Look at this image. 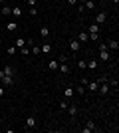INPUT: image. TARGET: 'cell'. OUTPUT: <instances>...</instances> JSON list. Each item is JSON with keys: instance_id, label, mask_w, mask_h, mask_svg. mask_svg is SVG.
Returning a JSON list of instances; mask_svg holds the SVG:
<instances>
[{"instance_id": "1", "label": "cell", "mask_w": 119, "mask_h": 133, "mask_svg": "<svg viewBox=\"0 0 119 133\" xmlns=\"http://www.w3.org/2000/svg\"><path fill=\"white\" fill-rule=\"evenodd\" d=\"M97 89H99V94H101V95H107L109 94V83H107V79L99 83V88H97Z\"/></svg>"}, {"instance_id": "2", "label": "cell", "mask_w": 119, "mask_h": 133, "mask_svg": "<svg viewBox=\"0 0 119 133\" xmlns=\"http://www.w3.org/2000/svg\"><path fill=\"white\" fill-rule=\"evenodd\" d=\"M109 58H111V56H109V50L107 48H101V50H99V60L101 62H109Z\"/></svg>"}, {"instance_id": "3", "label": "cell", "mask_w": 119, "mask_h": 133, "mask_svg": "<svg viewBox=\"0 0 119 133\" xmlns=\"http://www.w3.org/2000/svg\"><path fill=\"white\" fill-rule=\"evenodd\" d=\"M58 72H60V74H64V76H69V72H72V70H69V66H68V64H64V62H62V64L58 66Z\"/></svg>"}, {"instance_id": "4", "label": "cell", "mask_w": 119, "mask_h": 133, "mask_svg": "<svg viewBox=\"0 0 119 133\" xmlns=\"http://www.w3.org/2000/svg\"><path fill=\"white\" fill-rule=\"evenodd\" d=\"M91 131H97V127H95V123L89 119V121L85 123V127H83V133H91Z\"/></svg>"}, {"instance_id": "5", "label": "cell", "mask_w": 119, "mask_h": 133, "mask_svg": "<svg viewBox=\"0 0 119 133\" xmlns=\"http://www.w3.org/2000/svg\"><path fill=\"white\" fill-rule=\"evenodd\" d=\"M69 50L72 52H79L81 50V44H79L78 40H69Z\"/></svg>"}, {"instance_id": "6", "label": "cell", "mask_w": 119, "mask_h": 133, "mask_svg": "<svg viewBox=\"0 0 119 133\" xmlns=\"http://www.w3.org/2000/svg\"><path fill=\"white\" fill-rule=\"evenodd\" d=\"M66 109H68V113H69V115H72V117H75V115H78V113H79L78 105H74V103H72V105H69V103H68V107H66Z\"/></svg>"}, {"instance_id": "7", "label": "cell", "mask_w": 119, "mask_h": 133, "mask_svg": "<svg viewBox=\"0 0 119 133\" xmlns=\"http://www.w3.org/2000/svg\"><path fill=\"white\" fill-rule=\"evenodd\" d=\"M74 95H75L74 88H69V85H68V88L64 89V97H66V99H72V97H74Z\"/></svg>"}, {"instance_id": "8", "label": "cell", "mask_w": 119, "mask_h": 133, "mask_svg": "<svg viewBox=\"0 0 119 133\" xmlns=\"http://www.w3.org/2000/svg\"><path fill=\"white\" fill-rule=\"evenodd\" d=\"M105 20H107V14H105V12H99V14L95 16V24H99V26H101Z\"/></svg>"}, {"instance_id": "9", "label": "cell", "mask_w": 119, "mask_h": 133, "mask_svg": "<svg viewBox=\"0 0 119 133\" xmlns=\"http://www.w3.org/2000/svg\"><path fill=\"white\" fill-rule=\"evenodd\" d=\"M75 40H78L79 44H85V42L89 40V34H87V32H79V36H78Z\"/></svg>"}, {"instance_id": "10", "label": "cell", "mask_w": 119, "mask_h": 133, "mask_svg": "<svg viewBox=\"0 0 119 133\" xmlns=\"http://www.w3.org/2000/svg\"><path fill=\"white\" fill-rule=\"evenodd\" d=\"M97 88H99V82H97V79H95V82H87V89H89L91 94H95Z\"/></svg>"}, {"instance_id": "11", "label": "cell", "mask_w": 119, "mask_h": 133, "mask_svg": "<svg viewBox=\"0 0 119 133\" xmlns=\"http://www.w3.org/2000/svg\"><path fill=\"white\" fill-rule=\"evenodd\" d=\"M0 82H2V85H12V83H14V78H12V76H2Z\"/></svg>"}, {"instance_id": "12", "label": "cell", "mask_w": 119, "mask_h": 133, "mask_svg": "<svg viewBox=\"0 0 119 133\" xmlns=\"http://www.w3.org/2000/svg\"><path fill=\"white\" fill-rule=\"evenodd\" d=\"M107 50H115V52H117L119 50V42H117V40H109V42H107Z\"/></svg>"}, {"instance_id": "13", "label": "cell", "mask_w": 119, "mask_h": 133, "mask_svg": "<svg viewBox=\"0 0 119 133\" xmlns=\"http://www.w3.org/2000/svg\"><path fill=\"white\" fill-rule=\"evenodd\" d=\"M40 52H42V54H50V52H52V44H48V42H44V44L40 46Z\"/></svg>"}, {"instance_id": "14", "label": "cell", "mask_w": 119, "mask_h": 133, "mask_svg": "<svg viewBox=\"0 0 119 133\" xmlns=\"http://www.w3.org/2000/svg\"><path fill=\"white\" fill-rule=\"evenodd\" d=\"M32 127H36V117L34 115H30L26 119V129H32Z\"/></svg>"}, {"instance_id": "15", "label": "cell", "mask_w": 119, "mask_h": 133, "mask_svg": "<svg viewBox=\"0 0 119 133\" xmlns=\"http://www.w3.org/2000/svg\"><path fill=\"white\" fill-rule=\"evenodd\" d=\"M2 72H4V76H12V78H14V74H16V70H14L12 66H4V70H2Z\"/></svg>"}, {"instance_id": "16", "label": "cell", "mask_w": 119, "mask_h": 133, "mask_svg": "<svg viewBox=\"0 0 119 133\" xmlns=\"http://www.w3.org/2000/svg\"><path fill=\"white\" fill-rule=\"evenodd\" d=\"M83 8H85V10H93V8H95V0H85Z\"/></svg>"}, {"instance_id": "17", "label": "cell", "mask_w": 119, "mask_h": 133, "mask_svg": "<svg viewBox=\"0 0 119 133\" xmlns=\"http://www.w3.org/2000/svg\"><path fill=\"white\" fill-rule=\"evenodd\" d=\"M87 34H99V24H91L87 28Z\"/></svg>"}, {"instance_id": "18", "label": "cell", "mask_w": 119, "mask_h": 133, "mask_svg": "<svg viewBox=\"0 0 119 133\" xmlns=\"http://www.w3.org/2000/svg\"><path fill=\"white\" fill-rule=\"evenodd\" d=\"M40 36H42V38H48V36H50V28L42 26V28H40Z\"/></svg>"}, {"instance_id": "19", "label": "cell", "mask_w": 119, "mask_h": 133, "mask_svg": "<svg viewBox=\"0 0 119 133\" xmlns=\"http://www.w3.org/2000/svg\"><path fill=\"white\" fill-rule=\"evenodd\" d=\"M58 66H60V62H58V60H52V62H48V68H50L52 72H56V70H58Z\"/></svg>"}, {"instance_id": "20", "label": "cell", "mask_w": 119, "mask_h": 133, "mask_svg": "<svg viewBox=\"0 0 119 133\" xmlns=\"http://www.w3.org/2000/svg\"><path fill=\"white\" fill-rule=\"evenodd\" d=\"M85 64H87L89 70H97V64H99V62H97V60H89V62H85Z\"/></svg>"}, {"instance_id": "21", "label": "cell", "mask_w": 119, "mask_h": 133, "mask_svg": "<svg viewBox=\"0 0 119 133\" xmlns=\"http://www.w3.org/2000/svg\"><path fill=\"white\" fill-rule=\"evenodd\" d=\"M10 14H12L10 6H2V16H10Z\"/></svg>"}, {"instance_id": "22", "label": "cell", "mask_w": 119, "mask_h": 133, "mask_svg": "<svg viewBox=\"0 0 119 133\" xmlns=\"http://www.w3.org/2000/svg\"><path fill=\"white\" fill-rule=\"evenodd\" d=\"M107 82H109V88H113L115 91H117V88H119V82H117V79H107Z\"/></svg>"}, {"instance_id": "23", "label": "cell", "mask_w": 119, "mask_h": 133, "mask_svg": "<svg viewBox=\"0 0 119 133\" xmlns=\"http://www.w3.org/2000/svg\"><path fill=\"white\" fill-rule=\"evenodd\" d=\"M20 14H22V8H20V6H14V8H12V16H20Z\"/></svg>"}, {"instance_id": "24", "label": "cell", "mask_w": 119, "mask_h": 133, "mask_svg": "<svg viewBox=\"0 0 119 133\" xmlns=\"http://www.w3.org/2000/svg\"><path fill=\"white\" fill-rule=\"evenodd\" d=\"M16 28H18V24H16V22H10L8 26H6V30H8V32H14Z\"/></svg>"}, {"instance_id": "25", "label": "cell", "mask_w": 119, "mask_h": 133, "mask_svg": "<svg viewBox=\"0 0 119 133\" xmlns=\"http://www.w3.org/2000/svg\"><path fill=\"white\" fill-rule=\"evenodd\" d=\"M6 54H8V56H14V54H16V46H10V48H6Z\"/></svg>"}, {"instance_id": "26", "label": "cell", "mask_w": 119, "mask_h": 133, "mask_svg": "<svg viewBox=\"0 0 119 133\" xmlns=\"http://www.w3.org/2000/svg\"><path fill=\"white\" fill-rule=\"evenodd\" d=\"M30 54H34V56H40L42 52H40V48H34V46H30Z\"/></svg>"}, {"instance_id": "27", "label": "cell", "mask_w": 119, "mask_h": 133, "mask_svg": "<svg viewBox=\"0 0 119 133\" xmlns=\"http://www.w3.org/2000/svg\"><path fill=\"white\" fill-rule=\"evenodd\" d=\"M22 46H26V40H24V38H18L16 40V48H22Z\"/></svg>"}, {"instance_id": "28", "label": "cell", "mask_w": 119, "mask_h": 133, "mask_svg": "<svg viewBox=\"0 0 119 133\" xmlns=\"http://www.w3.org/2000/svg\"><path fill=\"white\" fill-rule=\"evenodd\" d=\"M20 54H22V56H28V54H30V46H28V48H26V46H22V48H20Z\"/></svg>"}, {"instance_id": "29", "label": "cell", "mask_w": 119, "mask_h": 133, "mask_svg": "<svg viewBox=\"0 0 119 133\" xmlns=\"http://www.w3.org/2000/svg\"><path fill=\"white\" fill-rule=\"evenodd\" d=\"M74 91H75V94H78V95H83V85L79 83V85H78V88L74 89Z\"/></svg>"}, {"instance_id": "30", "label": "cell", "mask_w": 119, "mask_h": 133, "mask_svg": "<svg viewBox=\"0 0 119 133\" xmlns=\"http://www.w3.org/2000/svg\"><path fill=\"white\" fill-rule=\"evenodd\" d=\"M78 68H79V70H85V68H87V64H85L83 60H79V62H78Z\"/></svg>"}, {"instance_id": "31", "label": "cell", "mask_w": 119, "mask_h": 133, "mask_svg": "<svg viewBox=\"0 0 119 133\" xmlns=\"http://www.w3.org/2000/svg\"><path fill=\"white\" fill-rule=\"evenodd\" d=\"M89 40L91 42H97V40H99V34H89Z\"/></svg>"}, {"instance_id": "32", "label": "cell", "mask_w": 119, "mask_h": 133, "mask_svg": "<svg viewBox=\"0 0 119 133\" xmlns=\"http://www.w3.org/2000/svg\"><path fill=\"white\" fill-rule=\"evenodd\" d=\"M36 14H38V10H36L34 6H30V16H36Z\"/></svg>"}, {"instance_id": "33", "label": "cell", "mask_w": 119, "mask_h": 133, "mask_svg": "<svg viewBox=\"0 0 119 133\" xmlns=\"http://www.w3.org/2000/svg\"><path fill=\"white\" fill-rule=\"evenodd\" d=\"M66 107H68V99H64L62 103H60V109H66Z\"/></svg>"}, {"instance_id": "34", "label": "cell", "mask_w": 119, "mask_h": 133, "mask_svg": "<svg viewBox=\"0 0 119 133\" xmlns=\"http://www.w3.org/2000/svg\"><path fill=\"white\" fill-rule=\"evenodd\" d=\"M66 60H68V58H66V54H60V58H58V62L62 64V62H66Z\"/></svg>"}, {"instance_id": "35", "label": "cell", "mask_w": 119, "mask_h": 133, "mask_svg": "<svg viewBox=\"0 0 119 133\" xmlns=\"http://www.w3.org/2000/svg\"><path fill=\"white\" fill-rule=\"evenodd\" d=\"M26 2H28V6H34L36 4V0H26Z\"/></svg>"}, {"instance_id": "36", "label": "cell", "mask_w": 119, "mask_h": 133, "mask_svg": "<svg viewBox=\"0 0 119 133\" xmlns=\"http://www.w3.org/2000/svg\"><path fill=\"white\" fill-rule=\"evenodd\" d=\"M79 0H68V4H78Z\"/></svg>"}, {"instance_id": "37", "label": "cell", "mask_w": 119, "mask_h": 133, "mask_svg": "<svg viewBox=\"0 0 119 133\" xmlns=\"http://www.w3.org/2000/svg\"><path fill=\"white\" fill-rule=\"evenodd\" d=\"M0 97H4V88H0Z\"/></svg>"}, {"instance_id": "38", "label": "cell", "mask_w": 119, "mask_h": 133, "mask_svg": "<svg viewBox=\"0 0 119 133\" xmlns=\"http://www.w3.org/2000/svg\"><path fill=\"white\" fill-rule=\"evenodd\" d=\"M113 2H115V4H119V0H113Z\"/></svg>"}, {"instance_id": "39", "label": "cell", "mask_w": 119, "mask_h": 133, "mask_svg": "<svg viewBox=\"0 0 119 133\" xmlns=\"http://www.w3.org/2000/svg\"><path fill=\"white\" fill-rule=\"evenodd\" d=\"M2 2H4V0H0V4H2Z\"/></svg>"}, {"instance_id": "40", "label": "cell", "mask_w": 119, "mask_h": 133, "mask_svg": "<svg viewBox=\"0 0 119 133\" xmlns=\"http://www.w3.org/2000/svg\"><path fill=\"white\" fill-rule=\"evenodd\" d=\"M83 2H85V0H81V4H83Z\"/></svg>"}, {"instance_id": "41", "label": "cell", "mask_w": 119, "mask_h": 133, "mask_svg": "<svg viewBox=\"0 0 119 133\" xmlns=\"http://www.w3.org/2000/svg\"><path fill=\"white\" fill-rule=\"evenodd\" d=\"M0 123H2V117H0Z\"/></svg>"}]
</instances>
